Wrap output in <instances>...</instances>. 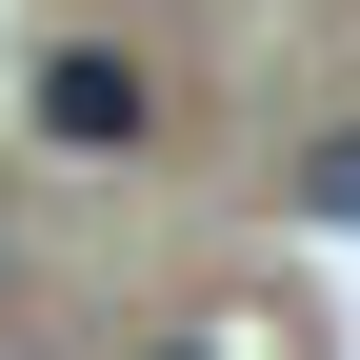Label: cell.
Masks as SVG:
<instances>
[{
  "instance_id": "obj_3",
  "label": "cell",
  "mask_w": 360,
  "mask_h": 360,
  "mask_svg": "<svg viewBox=\"0 0 360 360\" xmlns=\"http://www.w3.org/2000/svg\"><path fill=\"white\" fill-rule=\"evenodd\" d=\"M300 200H321V220H360V120H340L321 160H300Z\"/></svg>"
},
{
  "instance_id": "obj_1",
  "label": "cell",
  "mask_w": 360,
  "mask_h": 360,
  "mask_svg": "<svg viewBox=\"0 0 360 360\" xmlns=\"http://www.w3.org/2000/svg\"><path fill=\"white\" fill-rule=\"evenodd\" d=\"M141 120H160V80H141V60H101V40H60V60H40V141L101 160V141H141Z\"/></svg>"
},
{
  "instance_id": "obj_2",
  "label": "cell",
  "mask_w": 360,
  "mask_h": 360,
  "mask_svg": "<svg viewBox=\"0 0 360 360\" xmlns=\"http://www.w3.org/2000/svg\"><path fill=\"white\" fill-rule=\"evenodd\" d=\"M180 360H300V321H260V300H220V321L180 340Z\"/></svg>"
}]
</instances>
